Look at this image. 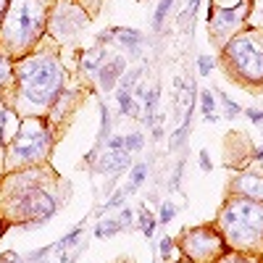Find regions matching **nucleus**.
<instances>
[{"label": "nucleus", "mask_w": 263, "mask_h": 263, "mask_svg": "<svg viewBox=\"0 0 263 263\" xmlns=\"http://www.w3.org/2000/svg\"><path fill=\"white\" fill-rule=\"evenodd\" d=\"M174 213H176V205H171V203H164V205H161V216H158V219L164 221V224H168V221L174 219Z\"/></svg>", "instance_id": "23"}, {"label": "nucleus", "mask_w": 263, "mask_h": 263, "mask_svg": "<svg viewBox=\"0 0 263 263\" xmlns=\"http://www.w3.org/2000/svg\"><path fill=\"white\" fill-rule=\"evenodd\" d=\"M200 105H203V111H205V121H216V116L211 113L213 111V95H211V90H203V95H200Z\"/></svg>", "instance_id": "16"}, {"label": "nucleus", "mask_w": 263, "mask_h": 263, "mask_svg": "<svg viewBox=\"0 0 263 263\" xmlns=\"http://www.w3.org/2000/svg\"><path fill=\"white\" fill-rule=\"evenodd\" d=\"M119 221H121V227H129V224H132V211H129V208H124V211L119 213Z\"/></svg>", "instance_id": "28"}, {"label": "nucleus", "mask_w": 263, "mask_h": 263, "mask_svg": "<svg viewBox=\"0 0 263 263\" xmlns=\"http://www.w3.org/2000/svg\"><path fill=\"white\" fill-rule=\"evenodd\" d=\"M0 231H3V224H0Z\"/></svg>", "instance_id": "34"}, {"label": "nucleus", "mask_w": 263, "mask_h": 263, "mask_svg": "<svg viewBox=\"0 0 263 263\" xmlns=\"http://www.w3.org/2000/svg\"><path fill=\"white\" fill-rule=\"evenodd\" d=\"M197 3H200V0H187V13H190V16L197 11Z\"/></svg>", "instance_id": "31"}, {"label": "nucleus", "mask_w": 263, "mask_h": 263, "mask_svg": "<svg viewBox=\"0 0 263 263\" xmlns=\"http://www.w3.org/2000/svg\"><path fill=\"white\" fill-rule=\"evenodd\" d=\"M19 87L24 95V103L32 108H45L53 103L64 84V71L53 56H29L16 68Z\"/></svg>", "instance_id": "3"}, {"label": "nucleus", "mask_w": 263, "mask_h": 263, "mask_svg": "<svg viewBox=\"0 0 263 263\" xmlns=\"http://www.w3.org/2000/svg\"><path fill=\"white\" fill-rule=\"evenodd\" d=\"M231 192H234V197L263 203V174H255V171L239 174L237 179L231 182Z\"/></svg>", "instance_id": "9"}, {"label": "nucleus", "mask_w": 263, "mask_h": 263, "mask_svg": "<svg viewBox=\"0 0 263 263\" xmlns=\"http://www.w3.org/2000/svg\"><path fill=\"white\" fill-rule=\"evenodd\" d=\"M119 105H121V111H124V113H129V116L134 113V103H132V95H129V90H124V87L119 90Z\"/></svg>", "instance_id": "19"}, {"label": "nucleus", "mask_w": 263, "mask_h": 263, "mask_svg": "<svg viewBox=\"0 0 263 263\" xmlns=\"http://www.w3.org/2000/svg\"><path fill=\"white\" fill-rule=\"evenodd\" d=\"M142 148V134H129V137H124V150L127 153H137Z\"/></svg>", "instance_id": "20"}, {"label": "nucleus", "mask_w": 263, "mask_h": 263, "mask_svg": "<svg viewBox=\"0 0 263 263\" xmlns=\"http://www.w3.org/2000/svg\"><path fill=\"white\" fill-rule=\"evenodd\" d=\"M45 8L42 0H11L5 8L3 29H0V42L11 56H21L34 45V40L45 29Z\"/></svg>", "instance_id": "2"}, {"label": "nucleus", "mask_w": 263, "mask_h": 263, "mask_svg": "<svg viewBox=\"0 0 263 263\" xmlns=\"http://www.w3.org/2000/svg\"><path fill=\"white\" fill-rule=\"evenodd\" d=\"M255 158H263V148H261L258 153H255Z\"/></svg>", "instance_id": "33"}, {"label": "nucleus", "mask_w": 263, "mask_h": 263, "mask_svg": "<svg viewBox=\"0 0 263 263\" xmlns=\"http://www.w3.org/2000/svg\"><path fill=\"white\" fill-rule=\"evenodd\" d=\"M124 66H127V61L124 58H113L111 64L103 66V71H100V87L103 90H113L116 79H119V74L124 71Z\"/></svg>", "instance_id": "11"}, {"label": "nucleus", "mask_w": 263, "mask_h": 263, "mask_svg": "<svg viewBox=\"0 0 263 263\" xmlns=\"http://www.w3.org/2000/svg\"><path fill=\"white\" fill-rule=\"evenodd\" d=\"M168 8H171V0H161V3H158V11H156V27L164 24V19H166Z\"/></svg>", "instance_id": "22"}, {"label": "nucleus", "mask_w": 263, "mask_h": 263, "mask_svg": "<svg viewBox=\"0 0 263 263\" xmlns=\"http://www.w3.org/2000/svg\"><path fill=\"white\" fill-rule=\"evenodd\" d=\"M50 150V129L40 116H27L19 124V132L8 145V158L11 166H24L34 164V161L45 158V153Z\"/></svg>", "instance_id": "5"}, {"label": "nucleus", "mask_w": 263, "mask_h": 263, "mask_svg": "<svg viewBox=\"0 0 263 263\" xmlns=\"http://www.w3.org/2000/svg\"><path fill=\"white\" fill-rule=\"evenodd\" d=\"M8 3H11V0H0V19L5 16V8H8Z\"/></svg>", "instance_id": "32"}, {"label": "nucleus", "mask_w": 263, "mask_h": 263, "mask_svg": "<svg viewBox=\"0 0 263 263\" xmlns=\"http://www.w3.org/2000/svg\"><path fill=\"white\" fill-rule=\"evenodd\" d=\"M113 37H119L121 45H127V48H137V45L142 42V34L134 32V29H124V27H116L113 29Z\"/></svg>", "instance_id": "12"}, {"label": "nucleus", "mask_w": 263, "mask_h": 263, "mask_svg": "<svg viewBox=\"0 0 263 263\" xmlns=\"http://www.w3.org/2000/svg\"><path fill=\"white\" fill-rule=\"evenodd\" d=\"M182 250L195 263H216L224 255V239L219 237V231L213 227H197V229L184 231Z\"/></svg>", "instance_id": "6"}, {"label": "nucleus", "mask_w": 263, "mask_h": 263, "mask_svg": "<svg viewBox=\"0 0 263 263\" xmlns=\"http://www.w3.org/2000/svg\"><path fill=\"white\" fill-rule=\"evenodd\" d=\"M121 229H124V227H121L119 219H105V221H100L98 227H95V237L105 239V237H113L116 231H121Z\"/></svg>", "instance_id": "13"}, {"label": "nucleus", "mask_w": 263, "mask_h": 263, "mask_svg": "<svg viewBox=\"0 0 263 263\" xmlns=\"http://www.w3.org/2000/svg\"><path fill=\"white\" fill-rule=\"evenodd\" d=\"M197 66H200V74H211V68H213V61L208 58V56H200V58H197Z\"/></svg>", "instance_id": "24"}, {"label": "nucleus", "mask_w": 263, "mask_h": 263, "mask_svg": "<svg viewBox=\"0 0 263 263\" xmlns=\"http://www.w3.org/2000/svg\"><path fill=\"white\" fill-rule=\"evenodd\" d=\"M129 156L132 153H127V150H108L103 158H100V171H121V168H127L129 166Z\"/></svg>", "instance_id": "10"}, {"label": "nucleus", "mask_w": 263, "mask_h": 263, "mask_svg": "<svg viewBox=\"0 0 263 263\" xmlns=\"http://www.w3.org/2000/svg\"><path fill=\"white\" fill-rule=\"evenodd\" d=\"M140 227L145 231V237H153V229H156V216L150 211H140Z\"/></svg>", "instance_id": "15"}, {"label": "nucleus", "mask_w": 263, "mask_h": 263, "mask_svg": "<svg viewBox=\"0 0 263 263\" xmlns=\"http://www.w3.org/2000/svg\"><path fill=\"white\" fill-rule=\"evenodd\" d=\"M124 195H127V190H119V192H116V195L105 203V211H108V208H113V205H119V203H124Z\"/></svg>", "instance_id": "26"}, {"label": "nucleus", "mask_w": 263, "mask_h": 263, "mask_svg": "<svg viewBox=\"0 0 263 263\" xmlns=\"http://www.w3.org/2000/svg\"><path fill=\"white\" fill-rule=\"evenodd\" d=\"M247 11H250V0H239L231 8H213V13H208V24H211L213 37L224 40L227 34L237 32L242 27V21L247 19Z\"/></svg>", "instance_id": "7"}, {"label": "nucleus", "mask_w": 263, "mask_h": 263, "mask_svg": "<svg viewBox=\"0 0 263 263\" xmlns=\"http://www.w3.org/2000/svg\"><path fill=\"white\" fill-rule=\"evenodd\" d=\"M56 208L58 205H56V200H53V195H48L45 190H32V192H27L24 200L16 205V213H19V219L45 221L56 213Z\"/></svg>", "instance_id": "8"}, {"label": "nucleus", "mask_w": 263, "mask_h": 263, "mask_svg": "<svg viewBox=\"0 0 263 263\" xmlns=\"http://www.w3.org/2000/svg\"><path fill=\"white\" fill-rule=\"evenodd\" d=\"M105 58V50L100 48V50H95V53H90L87 58H84V68L87 71H95V68H100V61Z\"/></svg>", "instance_id": "18"}, {"label": "nucleus", "mask_w": 263, "mask_h": 263, "mask_svg": "<svg viewBox=\"0 0 263 263\" xmlns=\"http://www.w3.org/2000/svg\"><path fill=\"white\" fill-rule=\"evenodd\" d=\"M224 245L237 253H258L263 242V203L245 197L229 200L219 216Z\"/></svg>", "instance_id": "1"}, {"label": "nucleus", "mask_w": 263, "mask_h": 263, "mask_svg": "<svg viewBox=\"0 0 263 263\" xmlns=\"http://www.w3.org/2000/svg\"><path fill=\"white\" fill-rule=\"evenodd\" d=\"M79 231H82V224H79V227H76L74 231H68V234H66V239H61V242H58L56 247H58V250H66L68 245H74L76 239H79Z\"/></svg>", "instance_id": "21"}, {"label": "nucleus", "mask_w": 263, "mask_h": 263, "mask_svg": "<svg viewBox=\"0 0 263 263\" xmlns=\"http://www.w3.org/2000/svg\"><path fill=\"white\" fill-rule=\"evenodd\" d=\"M145 176H148V166H145V164H137L134 168H132V182H129V192L140 187V184L145 182Z\"/></svg>", "instance_id": "14"}, {"label": "nucleus", "mask_w": 263, "mask_h": 263, "mask_svg": "<svg viewBox=\"0 0 263 263\" xmlns=\"http://www.w3.org/2000/svg\"><path fill=\"white\" fill-rule=\"evenodd\" d=\"M245 113H247V119H250V121L263 124V111H253V108H250V111H245Z\"/></svg>", "instance_id": "30"}, {"label": "nucleus", "mask_w": 263, "mask_h": 263, "mask_svg": "<svg viewBox=\"0 0 263 263\" xmlns=\"http://www.w3.org/2000/svg\"><path fill=\"white\" fill-rule=\"evenodd\" d=\"M216 263H258V261L250 258L247 253H229V255H221Z\"/></svg>", "instance_id": "17"}, {"label": "nucleus", "mask_w": 263, "mask_h": 263, "mask_svg": "<svg viewBox=\"0 0 263 263\" xmlns=\"http://www.w3.org/2000/svg\"><path fill=\"white\" fill-rule=\"evenodd\" d=\"M171 247H174L171 237H166L164 242H161V255H164V258H168V255H171Z\"/></svg>", "instance_id": "27"}, {"label": "nucleus", "mask_w": 263, "mask_h": 263, "mask_svg": "<svg viewBox=\"0 0 263 263\" xmlns=\"http://www.w3.org/2000/svg\"><path fill=\"white\" fill-rule=\"evenodd\" d=\"M200 168H203V171H211V158H208V150L200 153Z\"/></svg>", "instance_id": "29"}, {"label": "nucleus", "mask_w": 263, "mask_h": 263, "mask_svg": "<svg viewBox=\"0 0 263 263\" xmlns=\"http://www.w3.org/2000/svg\"><path fill=\"white\" fill-rule=\"evenodd\" d=\"M219 98H221V103H224V105H227V113H229V116H237V113H239V108H237V103H231V100H229L227 95H224V92H221V95H219Z\"/></svg>", "instance_id": "25"}, {"label": "nucleus", "mask_w": 263, "mask_h": 263, "mask_svg": "<svg viewBox=\"0 0 263 263\" xmlns=\"http://www.w3.org/2000/svg\"><path fill=\"white\" fill-rule=\"evenodd\" d=\"M224 61L229 66V74L234 79L250 87L263 84V32L247 29L237 37H229L224 45Z\"/></svg>", "instance_id": "4"}]
</instances>
